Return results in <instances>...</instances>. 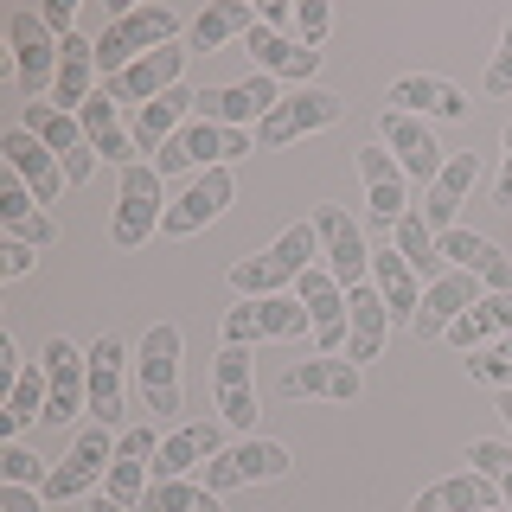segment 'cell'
Returning <instances> with one entry per match:
<instances>
[{
    "mask_svg": "<svg viewBox=\"0 0 512 512\" xmlns=\"http://www.w3.org/2000/svg\"><path fill=\"white\" fill-rule=\"evenodd\" d=\"M308 256H320V231H314V218H308V224H288V231H282L269 250L244 256V263H231V288H237V301H263V295H276L282 282H301V276L314 269Z\"/></svg>",
    "mask_w": 512,
    "mask_h": 512,
    "instance_id": "obj_1",
    "label": "cell"
},
{
    "mask_svg": "<svg viewBox=\"0 0 512 512\" xmlns=\"http://www.w3.org/2000/svg\"><path fill=\"white\" fill-rule=\"evenodd\" d=\"M160 45H180V13L154 7V0L148 7H128L103 26V39H96V71H103V84H109V77H122L135 58L160 52Z\"/></svg>",
    "mask_w": 512,
    "mask_h": 512,
    "instance_id": "obj_2",
    "label": "cell"
},
{
    "mask_svg": "<svg viewBox=\"0 0 512 512\" xmlns=\"http://www.w3.org/2000/svg\"><path fill=\"white\" fill-rule=\"evenodd\" d=\"M160 167L154 160H128L122 167V186H116V224H109V237H116V250H135L148 244V237L160 231Z\"/></svg>",
    "mask_w": 512,
    "mask_h": 512,
    "instance_id": "obj_3",
    "label": "cell"
},
{
    "mask_svg": "<svg viewBox=\"0 0 512 512\" xmlns=\"http://www.w3.org/2000/svg\"><path fill=\"white\" fill-rule=\"evenodd\" d=\"M116 448H122L116 429H109V423H90L84 436L71 442V455L52 468V480H45L39 493H45L52 506H58V500H84V493H96V487H103V474H109V461H116Z\"/></svg>",
    "mask_w": 512,
    "mask_h": 512,
    "instance_id": "obj_4",
    "label": "cell"
},
{
    "mask_svg": "<svg viewBox=\"0 0 512 512\" xmlns=\"http://www.w3.org/2000/svg\"><path fill=\"white\" fill-rule=\"evenodd\" d=\"M7 52H13V84H20L26 96H45L58 84L64 39L45 26V13H13V20H7Z\"/></svg>",
    "mask_w": 512,
    "mask_h": 512,
    "instance_id": "obj_5",
    "label": "cell"
},
{
    "mask_svg": "<svg viewBox=\"0 0 512 512\" xmlns=\"http://www.w3.org/2000/svg\"><path fill=\"white\" fill-rule=\"evenodd\" d=\"M135 384L154 416H180V327L173 320L148 327V340L135 352Z\"/></svg>",
    "mask_w": 512,
    "mask_h": 512,
    "instance_id": "obj_6",
    "label": "cell"
},
{
    "mask_svg": "<svg viewBox=\"0 0 512 512\" xmlns=\"http://www.w3.org/2000/svg\"><path fill=\"white\" fill-rule=\"evenodd\" d=\"M295 333H314L301 295H263V301H237L224 314V346H256V340H295Z\"/></svg>",
    "mask_w": 512,
    "mask_h": 512,
    "instance_id": "obj_7",
    "label": "cell"
},
{
    "mask_svg": "<svg viewBox=\"0 0 512 512\" xmlns=\"http://www.w3.org/2000/svg\"><path fill=\"white\" fill-rule=\"evenodd\" d=\"M340 116H346L340 96L320 90V84H308V90L282 96V103L269 109L263 122H256V141H263V148H288V141H301V135H320V128H333Z\"/></svg>",
    "mask_w": 512,
    "mask_h": 512,
    "instance_id": "obj_8",
    "label": "cell"
},
{
    "mask_svg": "<svg viewBox=\"0 0 512 512\" xmlns=\"http://www.w3.org/2000/svg\"><path fill=\"white\" fill-rule=\"evenodd\" d=\"M314 231H320V250H327V269L340 288H359L372 282V244H365L359 218L346 205H314Z\"/></svg>",
    "mask_w": 512,
    "mask_h": 512,
    "instance_id": "obj_9",
    "label": "cell"
},
{
    "mask_svg": "<svg viewBox=\"0 0 512 512\" xmlns=\"http://www.w3.org/2000/svg\"><path fill=\"white\" fill-rule=\"evenodd\" d=\"M20 128H26V135H39L45 148L58 154V167H64V180H71V186H84L90 173H96V148H90V135H84V122H77V116H64V109H52V103H26Z\"/></svg>",
    "mask_w": 512,
    "mask_h": 512,
    "instance_id": "obj_10",
    "label": "cell"
},
{
    "mask_svg": "<svg viewBox=\"0 0 512 512\" xmlns=\"http://www.w3.org/2000/svg\"><path fill=\"white\" fill-rule=\"evenodd\" d=\"M288 468H295V455H288L282 442L244 436V442L224 448V455L205 461V487H212V493H231V487H250V480H282Z\"/></svg>",
    "mask_w": 512,
    "mask_h": 512,
    "instance_id": "obj_11",
    "label": "cell"
},
{
    "mask_svg": "<svg viewBox=\"0 0 512 512\" xmlns=\"http://www.w3.org/2000/svg\"><path fill=\"white\" fill-rule=\"evenodd\" d=\"M39 365H45V384H52V397H45V423H71L77 410H90V352L84 346L52 340Z\"/></svg>",
    "mask_w": 512,
    "mask_h": 512,
    "instance_id": "obj_12",
    "label": "cell"
},
{
    "mask_svg": "<svg viewBox=\"0 0 512 512\" xmlns=\"http://www.w3.org/2000/svg\"><path fill=\"white\" fill-rule=\"evenodd\" d=\"M378 135H384V148H391V160L404 167V180H416V186H436V173L448 167V154L436 148V135L423 128V116H404V109H384Z\"/></svg>",
    "mask_w": 512,
    "mask_h": 512,
    "instance_id": "obj_13",
    "label": "cell"
},
{
    "mask_svg": "<svg viewBox=\"0 0 512 512\" xmlns=\"http://www.w3.org/2000/svg\"><path fill=\"white\" fill-rule=\"evenodd\" d=\"M282 96H276V77H244V84H224V90H199V109L192 116L199 122H218V128H256L276 109Z\"/></svg>",
    "mask_w": 512,
    "mask_h": 512,
    "instance_id": "obj_14",
    "label": "cell"
},
{
    "mask_svg": "<svg viewBox=\"0 0 512 512\" xmlns=\"http://www.w3.org/2000/svg\"><path fill=\"white\" fill-rule=\"evenodd\" d=\"M0 160H7V173L39 205H58V192L71 186V180H64V167H58V154L45 148L39 135H26V128H7V135H0Z\"/></svg>",
    "mask_w": 512,
    "mask_h": 512,
    "instance_id": "obj_15",
    "label": "cell"
},
{
    "mask_svg": "<svg viewBox=\"0 0 512 512\" xmlns=\"http://www.w3.org/2000/svg\"><path fill=\"white\" fill-rule=\"evenodd\" d=\"M231 192H237L231 167H205L199 180H192V186L180 192V199L167 205V218H160V237H192V231H205L212 218H224Z\"/></svg>",
    "mask_w": 512,
    "mask_h": 512,
    "instance_id": "obj_16",
    "label": "cell"
},
{
    "mask_svg": "<svg viewBox=\"0 0 512 512\" xmlns=\"http://www.w3.org/2000/svg\"><path fill=\"white\" fill-rule=\"evenodd\" d=\"M180 71H186V45H160V52L148 58H135L122 77H109L103 96L109 103H154V96H167V90H180Z\"/></svg>",
    "mask_w": 512,
    "mask_h": 512,
    "instance_id": "obj_17",
    "label": "cell"
},
{
    "mask_svg": "<svg viewBox=\"0 0 512 512\" xmlns=\"http://www.w3.org/2000/svg\"><path fill=\"white\" fill-rule=\"evenodd\" d=\"M295 288H301V308L314 320V352L320 359H340L346 352V288L333 282V269H308Z\"/></svg>",
    "mask_w": 512,
    "mask_h": 512,
    "instance_id": "obj_18",
    "label": "cell"
},
{
    "mask_svg": "<svg viewBox=\"0 0 512 512\" xmlns=\"http://www.w3.org/2000/svg\"><path fill=\"white\" fill-rule=\"evenodd\" d=\"M474 301H480V282L468 276V269H448V276H436V282L423 288V308H416L410 333H416V340H442V333L455 327Z\"/></svg>",
    "mask_w": 512,
    "mask_h": 512,
    "instance_id": "obj_19",
    "label": "cell"
},
{
    "mask_svg": "<svg viewBox=\"0 0 512 512\" xmlns=\"http://www.w3.org/2000/svg\"><path fill=\"white\" fill-rule=\"evenodd\" d=\"M212 384H218L224 429H237V436H256V378H250V346H224V352H218V365H212Z\"/></svg>",
    "mask_w": 512,
    "mask_h": 512,
    "instance_id": "obj_20",
    "label": "cell"
},
{
    "mask_svg": "<svg viewBox=\"0 0 512 512\" xmlns=\"http://www.w3.org/2000/svg\"><path fill=\"white\" fill-rule=\"evenodd\" d=\"M359 180H365V212H372V224H397L404 218V199H410V180L404 167L391 160V148H359Z\"/></svg>",
    "mask_w": 512,
    "mask_h": 512,
    "instance_id": "obj_21",
    "label": "cell"
},
{
    "mask_svg": "<svg viewBox=\"0 0 512 512\" xmlns=\"http://www.w3.org/2000/svg\"><path fill=\"white\" fill-rule=\"evenodd\" d=\"M384 333H391V308H384L378 282L346 288V359L352 365L378 359V352H384Z\"/></svg>",
    "mask_w": 512,
    "mask_h": 512,
    "instance_id": "obj_22",
    "label": "cell"
},
{
    "mask_svg": "<svg viewBox=\"0 0 512 512\" xmlns=\"http://www.w3.org/2000/svg\"><path fill=\"white\" fill-rule=\"evenodd\" d=\"M84 352H90V416L116 429L122 423V378H128L135 359H128V346L116 340V333H103V340L84 346Z\"/></svg>",
    "mask_w": 512,
    "mask_h": 512,
    "instance_id": "obj_23",
    "label": "cell"
},
{
    "mask_svg": "<svg viewBox=\"0 0 512 512\" xmlns=\"http://www.w3.org/2000/svg\"><path fill=\"white\" fill-rule=\"evenodd\" d=\"M442 263H448V269H468V276L487 288V295H506V288H512V256L493 250L480 231H461V224L442 237Z\"/></svg>",
    "mask_w": 512,
    "mask_h": 512,
    "instance_id": "obj_24",
    "label": "cell"
},
{
    "mask_svg": "<svg viewBox=\"0 0 512 512\" xmlns=\"http://www.w3.org/2000/svg\"><path fill=\"white\" fill-rule=\"evenodd\" d=\"M474 180H480V154H448V167L436 173V186L423 192V224H429L436 237L455 231V212L468 205Z\"/></svg>",
    "mask_w": 512,
    "mask_h": 512,
    "instance_id": "obj_25",
    "label": "cell"
},
{
    "mask_svg": "<svg viewBox=\"0 0 512 512\" xmlns=\"http://www.w3.org/2000/svg\"><path fill=\"white\" fill-rule=\"evenodd\" d=\"M244 52L256 58V71H263V77H295L301 90H308L314 71H320V52H308V45H295V39H282V32H269L263 20L244 32Z\"/></svg>",
    "mask_w": 512,
    "mask_h": 512,
    "instance_id": "obj_26",
    "label": "cell"
},
{
    "mask_svg": "<svg viewBox=\"0 0 512 512\" xmlns=\"http://www.w3.org/2000/svg\"><path fill=\"white\" fill-rule=\"evenodd\" d=\"M192 109H199V90H186V84H180V90L154 96V103H141V109H135V122H128V135H135V148H141V154H160V148H167V141L186 128Z\"/></svg>",
    "mask_w": 512,
    "mask_h": 512,
    "instance_id": "obj_27",
    "label": "cell"
},
{
    "mask_svg": "<svg viewBox=\"0 0 512 512\" xmlns=\"http://www.w3.org/2000/svg\"><path fill=\"white\" fill-rule=\"evenodd\" d=\"M282 397H333V404H352L359 397V365L352 359H314L308 365H288L282 372Z\"/></svg>",
    "mask_w": 512,
    "mask_h": 512,
    "instance_id": "obj_28",
    "label": "cell"
},
{
    "mask_svg": "<svg viewBox=\"0 0 512 512\" xmlns=\"http://www.w3.org/2000/svg\"><path fill=\"white\" fill-rule=\"evenodd\" d=\"M391 103L404 109V116H442V122H461L474 109L461 84H448V77H423V71H416V77H397V84H391Z\"/></svg>",
    "mask_w": 512,
    "mask_h": 512,
    "instance_id": "obj_29",
    "label": "cell"
},
{
    "mask_svg": "<svg viewBox=\"0 0 512 512\" xmlns=\"http://www.w3.org/2000/svg\"><path fill=\"white\" fill-rule=\"evenodd\" d=\"M212 455H224V429L218 423H192V429H173L154 455V480H186L192 468H205Z\"/></svg>",
    "mask_w": 512,
    "mask_h": 512,
    "instance_id": "obj_30",
    "label": "cell"
},
{
    "mask_svg": "<svg viewBox=\"0 0 512 512\" xmlns=\"http://www.w3.org/2000/svg\"><path fill=\"white\" fill-rule=\"evenodd\" d=\"M487 506H500V487L474 468L448 474V480H436V487H423L410 500V512H487Z\"/></svg>",
    "mask_w": 512,
    "mask_h": 512,
    "instance_id": "obj_31",
    "label": "cell"
},
{
    "mask_svg": "<svg viewBox=\"0 0 512 512\" xmlns=\"http://www.w3.org/2000/svg\"><path fill=\"white\" fill-rule=\"evenodd\" d=\"M0 231L20 237V244H32V250L58 244V218H52V212H39V199H32L20 180L0 186Z\"/></svg>",
    "mask_w": 512,
    "mask_h": 512,
    "instance_id": "obj_32",
    "label": "cell"
},
{
    "mask_svg": "<svg viewBox=\"0 0 512 512\" xmlns=\"http://www.w3.org/2000/svg\"><path fill=\"white\" fill-rule=\"evenodd\" d=\"M96 84V45L90 39H64V52H58V84H52V109H64V116H77V109L90 103V90Z\"/></svg>",
    "mask_w": 512,
    "mask_h": 512,
    "instance_id": "obj_33",
    "label": "cell"
},
{
    "mask_svg": "<svg viewBox=\"0 0 512 512\" xmlns=\"http://www.w3.org/2000/svg\"><path fill=\"white\" fill-rule=\"evenodd\" d=\"M372 282H378V295H384V308H391V320H416V308H423V276L404 263L397 250H372Z\"/></svg>",
    "mask_w": 512,
    "mask_h": 512,
    "instance_id": "obj_34",
    "label": "cell"
},
{
    "mask_svg": "<svg viewBox=\"0 0 512 512\" xmlns=\"http://www.w3.org/2000/svg\"><path fill=\"white\" fill-rule=\"evenodd\" d=\"M250 26H256V7H250V0H212V7H205L199 20H192L186 45H192V52H218V45L244 39Z\"/></svg>",
    "mask_w": 512,
    "mask_h": 512,
    "instance_id": "obj_35",
    "label": "cell"
},
{
    "mask_svg": "<svg viewBox=\"0 0 512 512\" xmlns=\"http://www.w3.org/2000/svg\"><path fill=\"white\" fill-rule=\"evenodd\" d=\"M500 333H512V288L506 295H480L468 314L448 327V340H455L461 352H480V346H493Z\"/></svg>",
    "mask_w": 512,
    "mask_h": 512,
    "instance_id": "obj_36",
    "label": "cell"
},
{
    "mask_svg": "<svg viewBox=\"0 0 512 512\" xmlns=\"http://www.w3.org/2000/svg\"><path fill=\"white\" fill-rule=\"evenodd\" d=\"M77 122H84V135H90V148H96V154L116 160V167H128V154H135V135H128V122L116 116V103H109L103 90H96L90 103L77 109Z\"/></svg>",
    "mask_w": 512,
    "mask_h": 512,
    "instance_id": "obj_37",
    "label": "cell"
},
{
    "mask_svg": "<svg viewBox=\"0 0 512 512\" xmlns=\"http://www.w3.org/2000/svg\"><path fill=\"white\" fill-rule=\"evenodd\" d=\"M391 237H397L391 250L404 256V263L416 269V276H423V288L436 282V276H448V263H442V237H436V231L423 224V212H404V218L391 224Z\"/></svg>",
    "mask_w": 512,
    "mask_h": 512,
    "instance_id": "obj_38",
    "label": "cell"
},
{
    "mask_svg": "<svg viewBox=\"0 0 512 512\" xmlns=\"http://www.w3.org/2000/svg\"><path fill=\"white\" fill-rule=\"evenodd\" d=\"M45 397H52L45 365H39V372H20V384L7 391V410H0V442H20L26 423H45Z\"/></svg>",
    "mask_w": 512,
    "mask_h": 512,
    "instance_id": "obj_39",
    "label": "cell"
},
{
    "mask_svg": "<svg viewBox=\"0 0 512 512\" xmlns=\"http://www.w3.org/2000/svg\"><path fill=\"white\" fill-rule=\"evenodd\" d=\"M141 512H224V500L205 480H154Z\"/></svg>",
    "mask_w": 512,
    "mask_h": 512,
    "instance_id": "obj_40",
    "label": "cell"
},
{
    "mask_svg": "<svg viewBox=\"0 0 512 512\" xmlns=\"http://www.w3.org/2000/svg\"><path fill=\"white\" fill-rule=\"evenodd\" d=\"M103 493H109L116 506L141 512V500H148V461L128 455V448H116V461H109V474H103Z\"/></svg>",
    "mask_w": 512,
    "mask_h": 512,
    "instance_id": "obj_41",
    "label": "cell"
},
{
    "mask_svg": "<svg viewBox=\"0 0 512 512\" xmlns=\"http://www.w3.org/2000/svg\"><path fill=\"white\" fill-rule=\"evenodd\" d=\"M468 378L487 384V391H506V384H512V333H500L493 346L474 352V359H468Z\"/></svg>",
    "mask_w": 512,
    "mask_h": 512,
    "instance_id": "obj_42",
    "label": "cell"
},
{
    "mask_svg": "<svg viewBox=\"0 0 512 512\" xmlns=\"http://www.w3.org/2000/svg\"><path fill=\"white\" fill-rule=\"evenodd\" d=\"M0 480H13V487H45V480H52V468H45L32 448L0 442Z\"/></svg>",
    "mask_w": 512,
    "mask_h": 512,
    "instance_id": "obj_43",
    "label": "cell"
},
{
    "mask_svg": "<svg viewBox=\"0 0 512 512\" xmlns=\"http://www.w3.org/2000/svg\"><path fill=\"white\" fill-rule=\"evenodd\" d=\"M461 461H468L474 474H487L493 487H500V474L512 468V442H468V448H461Z\"/></svg>",
    "mask_w": 512,
    "mask_h": 512,
    "instance_id": "obj_44",
    "label": "cell"
},
{
    "mask_svg": "<svg viewBox=\"0 0 512 512\" xmlns=\"http://www.w3.org/2000/svg\"><path fill=\"white\" fill-rule=\"evenodd\" d=\"M295 32H301L308 52H320V39L333 32V7H327V0H301V7H295Z\"/></svg>",
    "mask_w": 512,
    "mask_h": 512,
    "instance_id": "obj_45",
    "label": "cell"
},
{
    "mask_svg": "<svg viewBox=\"0 0 512 512\" xmlns=\"http://www.w3.org/2000/svg\"><path fill=\"white\" fill-rule=\"evenodd\" d=\"M487 96H512V20L500 26V52L487 64Z\"/></svg>",
    "mask_w": 512,
    "mask_h": 512,
    "instance_id": "obj_46",
    "label": "cell"
},
{
    "mask_svg": "<svg viewBox=\"0 0 512 512\" xmlns=\"http://www.w3.org/2000/svg\"><path fill=\"white\" fill-rule=\"evenodd\" d=\"M32 263H39V250H32V244H20V237H0V282H20Z\"/></svg>",
    "mask_w": 512,
    "mask_h": 512,
    "instance_id": "obj_47",
    "label": "cell"
},
{
    "mask_svg": "<svg viewBox=\"0 0 512 512\" xmlns=\"http://www.w3.org/2000/svg\"><path fill=\"white\" fill-rule=\"evenodd\" d=\"M0 512H45V493H39V487H13V480H0Z\"/></svg>",
    "mask_w": 512,
    "mask_h": 512,
    "instance_id": "obj_48",
    "label": "cell"
},
{
    "mask_svg": "<svg viewBox=\"0 0 512 512\" xmlns=\"http://www.w3.org/2000/svg\"><path fill=\"white\" fill-rule=\"evenodd\" d=\"M0 384H20V346H13V333H0Z\"/></svg>",
    "mask_w": 512,
    "mask_h": 512,
    "instance_id": "obj_49",
    "label": "cell"
},
{
    "mask_svg": "<svg viewBox=\"0 0 512 512\" xmlns=\"http://www.w3.org/2000/svg\"><path fill=\"white\" fill-rule=\"evenodd\" d=\"M71 20H77V13H71V0H45V26H52L58 39H71Z\"/></svg>",
    "mask_w": 512,
    "mask_h": 512,
    "instance_id": "obj_50",
    "label": "cell"
},
{
    "mask_svg": "<svg viewBox=\"0 0 512 512\" xmlns=\"http://www.w3.org/2000/svg\"><path fill=\"white\" fill-rule=\"evenodd\" d=\"M122 448H128V455H141V461H154V455H160L154 429H128V436H122Z\"/></svg>",
    "mask_w": 512,
    "mask_h": 512,
    "instance_id": "obj_51",
    "label": "cell"
},
{
    "mask_svg": "<svg viewBox=\"0 0 512 512\" xmlns=\"http://www.w3.org/2000/svg\"><path fill=\"white\" fill-rule=\"evenodd\" d=\"M493 199L512 212V122H506V167H500V186H493Z\"/></svg>",
    "mask_w": 512,
    "mask_h": 512,
    "instance_id": "obj_52",
    "label": "cell"
},
{
    "mask_svg": "<svg viewBox=\"0 0 512 512\" xmlns=\"http://www.w3.org/2000/svg\"><path fill=\"white\" fill-rule=\"evenodd\" d=\"M493 410H500V416H506V423H512V384H506V391H500V397H493Z\"/></svg>",
    "mask_w": 512,
    "mask_h": 512,
    "instance_id": "obj_53",
    "label": "cell"
},
{
    "mask_svg": "<svg viewBox=\"0 0 512 512\" xmlns=\"http://www.w3.org/2000/svg\"><path fill=\"white\" fill-rule=\"evenodd\" d=\"M90 512H128V506H116L109 493H96V500H90Z\"/></svg>",
    "mask_w": 512,
    "mask_h": 512,
    "instance_id": "obj_54",
    "label": "cell"
},
{
    "mask_svg": "<svg viewBox=\"0 0 512 512\" xmlns=\"http://www.w3.org/2000/svg\"><path fill=\"white\" fill-rule=\"evenodd\" d=\"M500 506H506V512H512V468H506V474H500Z\"/></svg>",
    "mask_w": 512,
    "mask_h": 512,
    "instance_id": "obj_55",
    "label": "cell"
},
{
    "mask_svg": "<svg viewBox=\"0 0 512 512\" xmlns=\"http://www.w3.org/2000/svg\"><path fill=\"white\" fill-rule=\"evenodd\" d=\"M487 512H506V506H487Z\"/></svg>",
    "mask_w": 512,
    "mask_h": 512,
    "instance_id": "obj_56",
    "label": "cell"
}]
</instances>
